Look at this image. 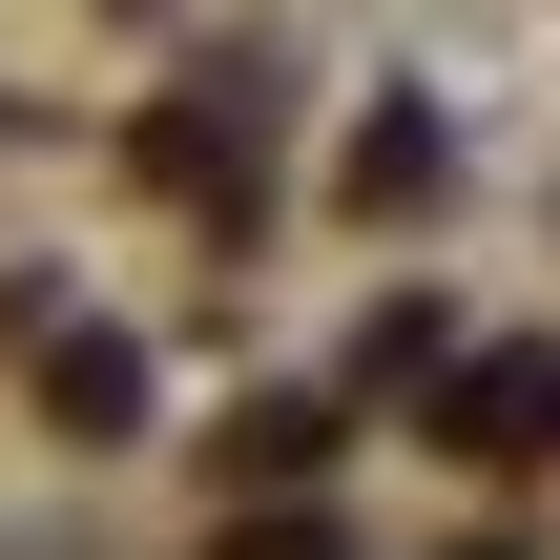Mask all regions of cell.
<instances>
[{"instance_id":"cell-6","label":"cell","mask_w":560,"mask_h":560,"mask_svg":"<svg viewBox=\"0 0 560 560\" xmlns=\"http://www.w3.org/2000/svg\"><path fill=\"white\" fill-rule=\"evenodd\" d=\"M208 560H353V540H332V520H291V499H270V520H229V540H208Z\"/></svg>"},{"instance_id":"cell-1","label":"cell","mask_w":560,"mask_h":560,"mask_svg":"<svg viewBox=\"0 0 560 560\" xmlns=\"http://www.w3.org/2000/svg\"><path fill=\"white\" fill-rule=\"evenodd\" d=\"M145 166H166L187 208H249V104H229V83H187V104L145 125Z\"/></svg>"},{"instance_id":"cell-5","label":"cell","mask_w":560,"mask_h":560,"mask_svg":"<svg viewBox=\"0 0 560 560\" xmlns=\"http://www.w3.org/2000/svg\"><path fill=\"white\" fill-rule=\"evenodd\" d=\"M312 436H332V416H312V395H270V416H229V478H312Z\"/></svg>"},{"instance_id":"cell-3","label":"cell","mask_w":560,"mask_h":560,"mask_svg":"<svg viewBox=\"0 0 560 560\" xmlns=\"http://www.w3.org/2000/svg\"><path fill=\"white\" fill-rule=\"evenodd\" d=\"M42 416H83V436H125V416H145V353H104V332H62V353H42Z\"/></svg>"},{"instance_id":"cell-2","label":"cell","mask_w":560,"mask_h":560,"mask_svg":"<svg viewBox=\"0 0 560 560\" xmlns=\"http://www.w3.org/2000/svg\"><path fill=\"white\" fill-rule=\"evenodd\" d=\"M436 166H457L436 104H374V125H353V208H436Z\"/></svg>"},{"instance_id":"cell-4","label":"cell","mask_w":560,"mask_h":560,"mask_svg":"<svg viewBox=\"0 0 560 560\" xmlns=\"http://www.w3.org/2000/svg\"><path fill=\"white\" fill-rule=\"evenodd\" d=\"M353 395H436V312H374L353 332Z\"/></svg>"}]
</instances>
